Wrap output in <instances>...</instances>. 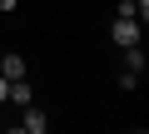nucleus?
Wrapping results in <instances>:
<instances>
[{"mask_svg":"<svg viewBox=\"0 0 149 134\" xmlns=\"http://www.w3.org/2000/svg\"><path fill=\"white\" fill-rule=\"evenodd\" d=\"M109 40L124 50V45H139V20L134 15H114V25H109Z\"/></svg>","mask_w":149,"mask_h":134,"instance_id":"1","label":"nucleus"},{"mask_svg":"<svg viewBox=\"0 0 149 134\" xmlns=\"http://www.w3.org/2000/svg\"><path fill=\"white\" fill-rule=\"evenodd\" d=\"M20 129H25V134H45V129H50V114L30 99V104H20Z\"/></svg>","mask_w":149,"mask_h":134,"instance_id":"2","label":"nucleus"},{"mask_svg":"<svg viewBox=\"0 0 149 134\" xmlns=\"http://www.w3.org/2000/svg\"><path fill=\"white\" fill-rule=\"evenodd\" d=\"M0 75H5V80H20V75H30L25 55H20V50H5V55H0Z\"/></svg>","mask_w":149,"mask_h":134,"instance_id":"3","label":"nucleus"},{"mask_svg":"<svg viewBox=\"0 0 149 134\" xmlns=\"http://www.w3.org/2000/svg\"><path fill=\"white\" fill-rule=\"evenodd\" d=\"M35 99V85L20 75V80H10V94H5V104H30Z\"/></svg>","mask_w":149,"mask_h":134,"instance_id":"4","label":"nucleus"},{"mask_svg":"<svg viewBox=\"0 0 149 134\" xmlns=\"http://www.w3.org/2000/svg\"><path fill=\"white\" fill-rule=\"evenodd\" d=\"M124 70L144 75V50H139V45H124Z\"/></svg>","mask_w":149,"mask_h":134,"instance_id":"5","label":"nucleus"},{"mask_svg":"<svg viewBox=\"0 0 149 134\" xmlns=\"http://www.w3.org/2000/svg\"><path fill=\"white\" fill-rule=\"evenodd\" d=\"M139 80H144V75H134V70H119V80H114V85L129 94V90H139Z\"/></svg>","mask_w":149,"mask_h":134,"instance_id":"6","label":"nucleus"},{"mask_svg":"<svg viewBox=\"0 0 149 134\" xmlns=\"http://www.w3.org/2000/svg\"><path fill=\"white\" fill-rule=\"evenodd\" d=\"M134 15H139V20L149 15V0H134Z\"/></svg>","mask_w":149,"mask_h":134,"instance_id":"7","label":"nucleus"},{"mask_svg":"<svg viewBox=\"0 0 149 134\" xmlns=\"http://www.w3.org/2000/svg\"><path fill=\"white\" fill-rule=\"evenodd\" d=\"M0 10H5V15H10V10H20V0H0Z\"/></svg>","mask_w":149,"mask_h":134,"instance_id":"8","label":"nucleus"},{"mask_svg":"<svg viewBox=\"0 0 149 134\" xmlns=\"http://www.w3.org/2000/svg\"><path fill=\"white\" fill-rule=\"evenodd\" d=\"M5 94H10V80H5V75H0V104H5Z\"/></svg>","mask_w":149,"mask_h":134,"instance_id":"9","label":"nucleus"}]
</instances>
